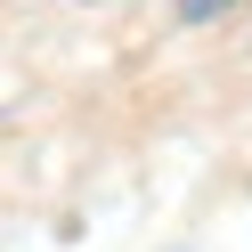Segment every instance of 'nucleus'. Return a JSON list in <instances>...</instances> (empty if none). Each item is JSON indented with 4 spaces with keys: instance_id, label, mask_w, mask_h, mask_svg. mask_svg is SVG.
Wrapping results in <instances>:
<instances>
[{
    "instance_id": "f257e3e1",
    "label": "nucleus",
    "mask_w": 252,
    "mask_h": 252,
    "mask_svg": "<svg viewBox=\"0 0 252 252\" xmlns=\"http://www.w3.org/2000/svg\"><path fill=\"white\" fill-rule=\"evenodd\" d=\"M171 8H179V25H203V17H220L228 0H171Z\"/></svg>"
}]
</instances>
